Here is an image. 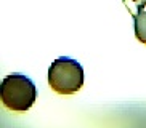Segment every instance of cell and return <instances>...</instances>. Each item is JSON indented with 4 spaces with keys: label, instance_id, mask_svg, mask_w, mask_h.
Here are the masks:
<instances>
[{
    "label": "cell",
    "instance_id": "6da1fadb",
    "mask_svg": "<svg viewBox=\"0 0 146 128\" xmlns=\"http://www.w3.org/2000/svg\"><path fill=\"white\" fill-rule=\"evenodd\" d=\"M37 90L34 82L27 75L23 74H11L5 77L0 85V98L3 106L15 112L29 111L35 102Z\"/></svg>",
    "mask_w": 146,
    "mask_h": 128
},
{
    "label": "cell",
    "instance_id": "7a4b0ae2",
    "mask_svg": "<svg viewBox=\"0 0 146 128\" xmlns=\"http://www.w3.org/2000/svg\"><path fill=\"white\" fill-rule=\"evenodd\" d=\"M48 85L58 94H72L84 85V69L80 63L68 56L55 59L48 69Z\"/></svg>",
    "mask_w": 146,
    "mask_h": 128
},
{
    "label": "cell",
    "instance_id": "3957f363",
    "mask_svg": "<svg viewBox=\"0 0 146 128\" xmlns=\"http://www.w3.org/2000/svg\"><path fill=\"white\" fill-rule=\"evenodd\" d=\"M135 24V35L141 43L146 45V11H137L132 15Z\"/></svg>",
    "mask_w": 146,
    "mask_h": 128
},
{
    "label": "cell",
    "instance_id": "277c9868",
    "mask_svg": "<svg viewBox=\"0 0 146 128\" xmlns=\"http://www.w3.org/2000/svg\"><path fill=\"white\" fill-rule=\"evenodd\" d=\"M138 5V11H143V8L146 7V0H133Z\"/></svg>",
    "mask_w": 146,
    "mask_h": 128
}]
</instances>
